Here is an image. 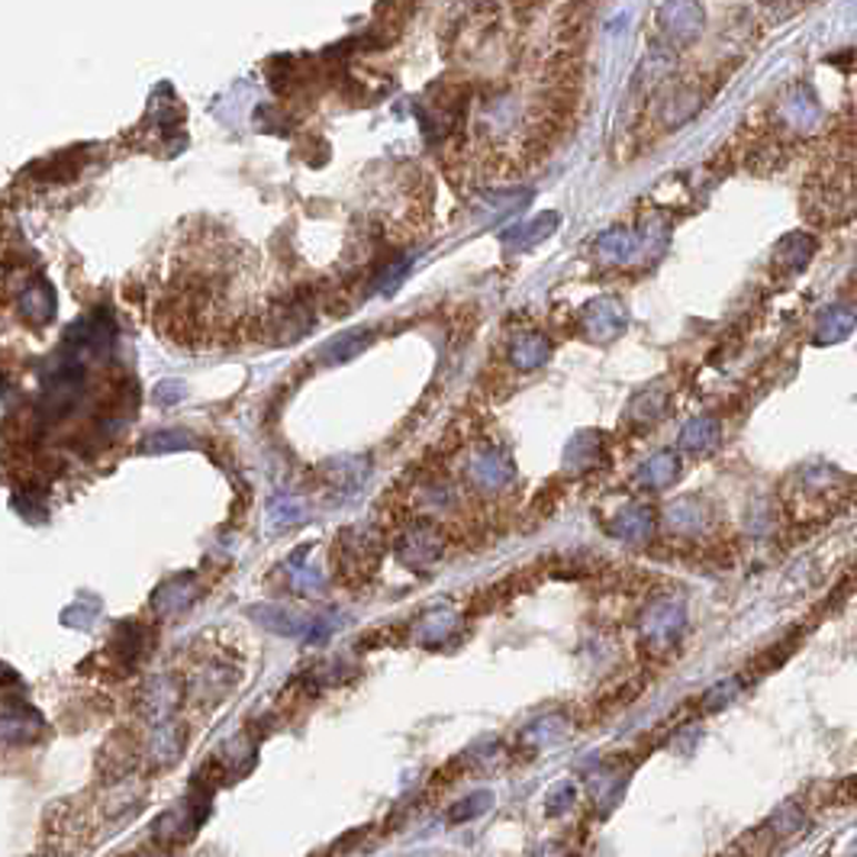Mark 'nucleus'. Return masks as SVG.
I'll list each match as a JSON object with an SVG mask.
<instances>
[{
  "label": "nucleus",
  "mask_w": 857,
  "mask_h": 857,
  "mask_svg": "<svg viewBox=\"0 0 857 857\" xmlns=\"http://www.w3.org/2000/svg\"><path fill=\"white\" fill-rule=\"evenodd\" d=\"M491 793H474L471 799H464L467 806H458L455 813H452V823H462V819H471V816H477V813H484L487 806H491Z\"/></svg>",
  "instance_id": "nucleus-1"
}]
</instances>
